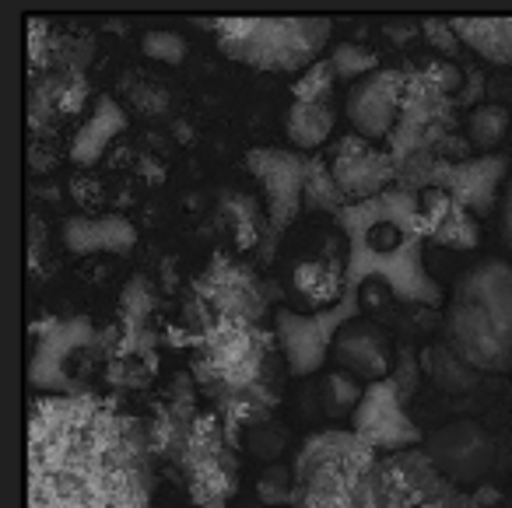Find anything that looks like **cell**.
Instances as JSON below:
<instances>
[{"label":"cell","instance_id":"obj_1","mask_svg":"<svg viewBox=\"0 0 512 508\" xmlns=\"http://www.w3.org/2000/svg\"><path fill=\"white\" fill-rule=\"evenodd\" d=\"M151 428L92 396H46L29 410V508H148Z\"/></svg>","mask_w":512,"mask_h":508},{"label":"cell","instance_id":"obj_2","mask_svg":"<svg viewBox=\"0 0 512 508\" xmlns=\"http://www.w3.org/2000/svg\"><path fill=\"white\" fill-rule=\"evenodd\" d=\"M348 239V291L365 281H383L404 302L442 305V288L425 270V228H421V193L390 186L383 197L348 204L334 214Z\"/></svg>","mask_w":512,"mask_h":508},{"label":"cell","instance_id":"obj_3","mask_svg":"<svg viewBox=\"0 0 512 508\" xmlns=\"http://www.w3.org/2000/svg\"><path fill=\"white\" fill-rule=\"evenodd\" d=\"M292 508H400L397 473L355 431H323L295 459Z\"/></svg>","mask_w":512,"mask_h":508},{"label":"cell","instance_id":"obj_4","mask_svg":"<svg viewBox=\"0 0 512 508\" xmlns=\"http://www.w3.org/2000/svg\"><path fill=\"white\" fill-rule=\"evenodd\" d=\"M446 344L477 372L512 368V267L474 263L460 274L446 309Z\"/></svg>","mask_w":512,"mask_h":508},{"label":"cell","instance_id":"obj_5","mask_svg":"<svg viewBox=\"0 0 512 508\" xmlns=\"http://www.w3.org/2000/svg\"><path fill=\"white\" fill-rule=\"evenodd\" d=\"M218 36V50L253 71L295 74L320 64L334 36L330 18H218L204 22Z\"/></svg>","mask_w":512,"mask_h":508},{"label":"cell","instance_id":"obj_6","mask_svg":"<svg viewBox=\"0 0 512 508\" xmlns=\"http://www.w3.org/2000/svg\"><path fill=\"white\" fill-rule=\"evenodd\" d=\"M267 351H271V340L253 323L218 319L200 337L197 379H204V386L218 396V403L235 393H246L264 379Z\"/></svg>","mask_w":512,"mask_h":508},{"label":"cell","instance_id":"obj_7","mask_svg":"<svg viewBox=\"0 0 512 508\" xmlns=\"http://www.w3.org/2000/svg\"><path fill=\"white\" fill-rule=\"evenodd\" d=\"M179 466L190 484V498L197 508H225L239 484V466H235L232 449L225 445L218 417H197L190 428L186 449L179 456Z\"/></svg>","mask_w":512,"mask_h":508},{"label":"cell","instance_id":"obj_8","mask_svg":"<svg viewBox=\"0 0 512 508\" xmlns=\"http://www.w3.org/2000/svg\"><path fill=\"white\" fill-rule=\"evenodd\" d=\"M358 316V291H348L341 305L327 312H295L281 309L274 319V330H278L281 351L288 358L292 375H313L323 368V361L330 358V347H334L337 333L344 330V323Z\"/></svg>","mask_w":512,"mask_h":508},{"label":"cell","instance_id":"obj_9","mask_svg":"<svg viewBox=\"0 0 512 508\" xmlns=\"http://www.w3.org/2000/svg\"><path fill=\"white\" fill-rule=\"evenodd\" d=\"M313 158L288 148H253L246 151V169L264 186V211L271 225V239H278L302 211L306 176Z\"/></svg>","mask_w":512,"mask_h":508},{"label":"cell","instance_id":"obj_10","mask_svg":"<svg viewBox=\"0 0 512 508\" xmlns=\"http://www.w3.org/2000/svg\"><path fill=\"white\" fill-rule=\"evenodd\" d=\"M425 456L453 484H481L495 466V438L477 421H449L425 438Z\"/></svg>","mask_w":512,"mask_h":508},{"label":"cell","instance_id":"obj_11","mask_svg":"<svg viewBox=\"0 0 512 508\" xmlns=\"http://www.w3.org/2000/svg\"><path fill=\"white\" fill-rule=\"evenodd\" d=\"M32 347L29 358V382L36 389H46L53 396H81L74 379L67 375V361L74 351L88 347L95 340V326L92 319H50V323H36L32 326Z\"/></svg>","mask_w":512,"mask_h":508},{"label":"cell","instance_id":"obj_12","mask_svg":"<svg viewBox=\"0 0 512 508\" xmlns=\"http://www.w3.org/2000/svg\"><path fill=\"white\" fill-rule=\"evenodd\" d=\"M327 162L348 204H365V200L383 197L397 179V162H393L390 151H379L376 144L358 134L337 137Z\"/></svg>","mask_w":512,"mask_h":508},{"label":"cell","instance_id":"obj_13","mask_svg":"<svg viewBox=\"0 0 512 508\" xmlns=\"http://www.w3.org/2000/svg\"><path fill=\"white\" fill-rule=\"evenodd\" d=\"M351 431L369 449H411L421 442V431L404 414V393H400L397 379L365 386L362 403L351 414Z\"/></svg>","mask_w":512,"mask_h":508},{"label":"cell","instance_id":"obj_14","mask_svg":"<svg viewBox=\"0 0 512 508\" xmlns=\"http://www.w3.org/2000/svg\"><path fill=\"white\" fill-rule=\"evenodd\" d=\"M404 95H407V74L383 71L369 74L365 81L351 85L348 92V120L358 137L365 141H383L393 137L404 113Z\"/></svg>","mask_w":512,"mask_h":508},{"label":"cell","instance_id":"obj_15","mask_svg":"<svg viewBox=\"0 0 512 508\" xmlns=\"http://www.w3.org/2000/svg\"><path fill=\"white\" fill-rule=\"evenodd\" d=\"M193 291L218 319H239V323L256 326L267 312V298L260 291V284H256V277L249 274V267L221 260V256L193 284Z\"/></svg>","mask_w":512,"mask_h":508},{"label":"cell","instance_id":"obj_16","mask_svg":"<svg viewBox=\"0 0 512 508\" xmlns=\"http://www.w3.org/2000/svg\"><path fill=\"white\" fill-rule=\"evenodd\" d=\"M505 169H509V162L502 155L467 158V162H446V158H439L432 172V190L449 193L456 204L481 218V214L495 211Z\"/></svg>","mask_w":512,"mask_h":508},{"label":"cell","instance_id":"obj_17","mask_svg":"<svg viewBox=\"0 0 512 508\" xmlns=\"http://www.w3.org/2000/svg\"><path fill=\"white\" fill-rule=\"evenodd\" d=\"M330 358L337 361V368L348 375H355L358 382H383L390 379V344L379 333L376 323L355 316L351 323H344V330L337 333Z\"/></svg>","mask_w":512,"mask_h":508},{"label":"cell","instance_id":"obj_18","mask_svg":"<svg viewBox=\"0 0 512 508\" xmlns=\"http://www.w3.org/2000/svg\"><path fill=\"white\" fill-rule=\"evenodd\" d=\"M60 239H64L67 253L74 256H92V253H113L127 256L137 246V228L130 225L123 214H71L60 228Z\"/></svg>","mask_w":512,"mask_h":508},{"label":"cell","instance_id":"obj_19","mask_svg":"<svg viewBox=\"0 0 512 508\" xmlns=\"http://www.w3.org/2000/svg\"><path fill=\"white\" fill-rule=\"evenodd\" d=\"M123 130H127V113L120 109V102H113V95H99L88 123L71 141V162L81 165V169H92Z\"/></svg>","mask_w":512,"mask_h":508},{"label":"cell","instance_id":"obj_20","mask_svg":"<svg viewBox=\"0 0 512 508\" xmlns=\"http://www.w3.org/2000/svg\"><path fill=\"white\" fill-rule=\"evenodd\" d=\"M292 291L313 312H327L348 295V270L337 260H309L299 263L292 274Z\"/></svg>","mask_w":512,"mask_h":508},{"label":"cell","instance_id":"obj_21","mask_svg":"<svg viewBox=\"0 0 512 508\" xmlns=\"http://www.w3.org/2000/svg\"><path fill=\"white\" fill-rule=\"evenodd\" d=\"M460 43L491 64H512V18H453Z\"/></svg>","mask_w":512,"mask_h":508},{"label":"cell","instance_id":"obj_22","mask_svg":"<svg viewBox=\"0 0 512 508\" xmlns=\"http://www.w3.org/2000/svg\"><path fill=\"white\" fill-rule=\"evenodd\" d=\"M334 120L337 116L330 109V102H295L288 109V141L295 144V151L309 155V151H316L320 144L330 141Z\"/></svg>","mask_w":512,"mask_h":508},{"label":"cell","instance_id":"obj_23","mask_svg":"<svg viewBox=\"0 0 512 508\" xmlns=\"http://www.w3.org/2000/svg\"><path fill=\"white\" fill-rule=\"evenodd\" d=\"M221 218H225V225L232 228L235 242H239L242 249L260 246L264 232L271 235L267 211L260 207V200L249 197V193H242V190H228L225 197H221Z\"/></svg>","mask_w":512,"mask_h":508},{"label":"cell","instance_id":"obj_24","mask_svg":"<svg viewBox=\"0 0 512 508\" xmlns=\"http://www.w3.org/2000/svg\"><path fill=\"white\" fill-rule=\"evenodd\" d=\"M421 361H425L428 379H432L439 389H446V393H467V389L477 382V368H470L449 344L428 347V351L421 354Z\"/></svg>","mask_w":512,"mask_h":508},{"label":"cell","instance_id":"obj_25","mask_svg":"<svg viewBox=\"0 0 512 508\" xmlns=\"http://www.w3.org/2000/svg\"><path fill=\"white\" fill-rule=\"evenodd\" d=\"M302 207H306L309 214H337L348 207V197H344L341 186H337L327 158H313V165H309Z\"/></svg>","mask_w":512,"mask_h":508},{"label":"cell","instance_id":"obj_26","mask_svg":"<svg viewBox=\"0 0 512 508\" xmlns=\"http://www.w3.org/2000/svg\"><path fill=\"white\" fill-rule=\"evenodd\" d=\"M509 130V113L495 102H484L467 113V144H474L477 151H495L505 141Z\"/></svg>","mask_w":512,"mask_h":508},{"label":"cell","instance_id":"obj_27","mask_svg":"<svg viewBox=\"0 0 512 508\" xmlns=\"http://www.w3.org/2000/svg\"><path fill=\"white\" fill-rule=\"evenodd\" d=\"M362 396H365L362 382H358L355 375L341 372V368L330 372L327 379L320 382V400L330 417H344V414L351 417L358 410V403H362Z\"/></svg>","mask_w":512,"mask_h":508},{"label":"cell","instance_id":"obj_28","mask_svg":"<svg viewBox=\"0 0 512 508\" xmlns=\"http://www.w3.org/2000/svg\"><path fill=\"white\" fill-rule=\"evenodd\" d=\"M242 445H246L249 456L274 466V463H281V452L288 449V428L278 421H271V417H267V421H256L246 428V442Z\"/></svg>","mask_w":512,"mask_h":508},{"label":"cell","instance_id":"obj_29","mask_svg":"<svg viewBox=\"0 0 512 508\" xmlns=\"http://www.w3.org/2000/svg\"><path fill=\"white\" fill-rule=\"evenodd\" d=\"M432 242L449 249H474L481 242V228H477V218L467 211V207L453 204V211L442 218V225L432 232Z\"/></svg>","mask_w":512,"mask_h":508},{"label":"cell","instance_id":"obj_30","mask_svg":"<svg viewBox=\"0 0 512 508\" xmlns=\"http://www.w3.org/2000/svg\"><path fill=\"white\" fill-rule=\"evenodd\" d=\"M330 67H334V74L341 81H365L369 74H376L379 71V60H376V53H369V50H362V46H355V43H337V46H330Z\"/></svg>","mask_w":512,"mask_h":508},{"label":"cell","instance_id":"obj_31","mask_svg":"<svg viewBox=\"0 0 512 508\" xmlns=\"http://www.w3.org/2000/svg\"><path fill=\"white\" fill-rule=\"evenodd\" d=\"M256 494H260V505H267V508H278V505L292 508V501H295V470H288L285 463L267 466V470L256 477Z\"/></svg>","mask_w":512,"mask_h":508},{"label":"cell","instance_id":"obj_32","mask_svg":"<svg viewBox=\"0 0 512 508\" xmlns=\"http://www.w3.org/2000/svg\"><path fill=\"white\" fill-rule=\"evenodd\" d=\"M141 50H144V57L158 60V64L179 67V64H183V60H186V53H190V46H186V39L179 36V32L155 29V32H144Z\"/></svg>","mask_w":512,"mask_h":508},{"label":"cell","instance_id":"obj_33","mask_svg":"<svg viewBox=\"0 0 512 508\" xmlns=\"http://www.w3.org/2000/svg\"><path fill=\"white\" fill-rule=\"evenodd\" d=\"M123 319H127L130 330H137V326L148 323L151 309H155V291H151L148 277H130V284L123 288Z\"/></svg>","mask_w":512,"mask_h":508},{"label":"cell","instance_id":"obj_34","mask_svg":"<svg viewBox=\"0 0 512 508\" xmlns=\"http://www.w3.org/2000/svg\"><path fill=\"white\" fill-rule=\"evenodd\" d=\"M334 67H330V60H320V64H313L306 74H299V81H295V102H330V92H334Z\"/></svg>","mask_w":512,"mask_h":508},{"label":"cell","instance_id":"obj_35","mask_svg":"<svg viewBox=\"0 0 512 508\" xmlns=\"http://www.w3.org/2000/svg\"><path fill=\"white\" fill-rule=\"evenodd\" d=\"M421 32L432 39V46H439V50H446V53H453L456 43H460L453 22H439V18H428V22H421Z\"/></svg>","mask_w":512,"mask_h":508},{"label":"cell","instance_id":"obj_36","mask_svg":"<svg viewBox=\"0 0 512 508\" xmlns=\"http://www.w3.org/2000/svg\"><path fill=\"white\" fill-rule=\"evenodd\" d=\"M130 92H134L137 109H144V113H165V109H169V95H165L158 85H148V81H141V85L130 88Z\"/></svg>","mask_w":512,"mask_h":508},{"label":"cell","instance_id":"obj_37","mask_svg":"<svg viewBox=\"0 0 512 508\" xmlns=\"http://www.w3.org/2000/svg\"><path fill=\"white\" fill-rule=\"evenodd\" d=\"M425 78L432 81L442 95H449V92H456V88H460L463 74L456 71L453 64H425Z\"/></svg>","mask_w":512,"mask_h":508},{"label":"cell","instance_id":"obj_38","mask_svg":"<svg viewBox=\"0 0 512 508\" xmlns=\"http://www.w3.org/2000/svg\"><path fill=\"white\" fill-rule=\"evenodd\" d=\"M498 228H502L505 246L512 249V183L505 186V197H502V204H498Z\"/></svg>","mask_w":512,"mask_h":508},{"label":"cell","instance_id":"obj_39","mask_svg":"<svg viewBox=\"0 0 512 508\" xmlns=\"http://www.w3.org/2000/svg\"><path fill=\"white\" fill-rule=\"evenodd\" d=\"M383 32H386V36H390V39H411L414 32H418V25H407V22H390Z\"/></svg>","mask_w":512,"mask_h":508},{"label":"cell","instance_id":"obj_40","mask_svg":"<svg viewBox=\"0 0 512 508\" xmlns=\"http://www.w3.org/2000/svg\"><path fill=\"white\" fill-rule=\"evenodd\" d=\"M242 508H267V505H242Z\"/></svg>","mask_w":512,"mask_h":508}]
</instances>
